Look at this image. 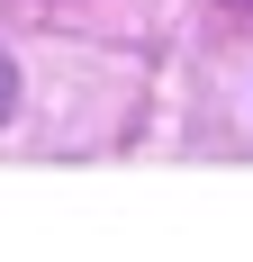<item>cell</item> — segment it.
Returning a JSON list of instances; mask_svg holds the SVG:
<instances>
[{
	"label": "cell",
	"instance_id": "6da1fadb",
	"mask_svg": "<svg viewBox=\"0 0 253 262\" xmlns=\"http://www.w3.org/2000/svg\"><path fill=\"white\" fill-rule=\"evenodd\" d=\"M9 100H18V73H9V63H0V118H9Z\"/></svg>",
	"mask_w": 253,
	"mask_h": 262
}]
</instances>
